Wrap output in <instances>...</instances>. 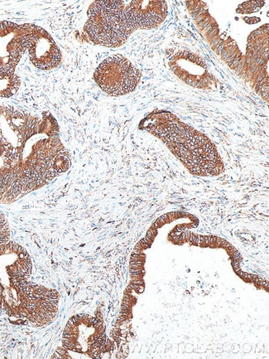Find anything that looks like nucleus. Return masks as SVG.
I'll list each match as a JSON object with an SVG mask.
<instances>
[{"mask_svg":"<svg viewBox=\"0 0 269 359\" xmlns=\"http://www.w3.org/2000/svg\"><path fill=\"white\" fill-rule=\"evenodd\" d=\"M25 52V25L0 22V76L15 75L16 67Z\"/></svg>","mask_w":269,"mask_h":359,"instance_id":"39448f33","label":"nucleus"},{"mask_svg":"<svg viewBox=\"0 0 269 359\" xmlns=\"http://www.w3.org/2000/svg\"><path fill=\"white\" fill-rule=\"evenodd\" d=\"M20 79L15 75L0 76V97H9L17 93Z\"/></svg>","mask_w":269,"mask_h":359,"instance_id":"6e6552de","label":"nucleus"},{"mask_svg":"<svg viewBox=\"0 0 269 359\" xmlns=\"http://www.w3.org/2000/svg\"><path fill=\"white\" fill-rule=\"evenodd\" d=\"M170 66L174 74L185 83L197 88H209L214 76L207 72L205 62L189 52H179L170 59Z\"/></svg>","mask_w":269,"mask_h":359,"instance_id":"0eeeda50","label":"nucleus"},{"mask_svg":"<svg viewBox=\"0 0 269 359\" xmlns=\"http://www.w3.org/2000/svg\"><path fill=\"white\" fill-rule=\"evenodd\" d=\"M135 292L137 293H143L144 292V285H141L139 289H137L135 290Z\"/></svg>","mask_w":269,"mask_h":359,"instance_id":"9b49d317","label":"nucleus"},{"mask_svg":"<svg viewBox=\"0 0 269 359\" xmlns=\"http://www.w3.org/2000/svg\"><path fill=\"white\" fill-rule=\"evenodd\" d=\"M94 79L104 93L120 97L134 92L139 83L141 72L124 56L115 55L100 63Z\"/></svg>","mask_w":269,"mask_h":359,"instance_id":"20e7f679","label":"nucleus"},{"mask_svg":"<svg viewBox=\"0 0 269 359\" xmlns=\"http://www.w3.org/2000/svg\"><path fill=\"white\" fill-rule=\"evenodd\" d=\"M57 352L60 353L62 356L64 355V354H67V349L64 348H58Z\"/></svg>","mask_w":269,"mask_h":359,"instance_id":"9d476101","label":"nucleus"},{"mask_svg":"<svg viewBox=\"0 0 269 359\" xmlns=\"http://www.w3.org/2000/svg\"><path fill=\"white\" fill-rule=\"evenodd\" d=\"M140 127L160 139L191 174L217 176L224 171V163L212 140L174 114L154 111L144 118Z\"/></svg>","mask_w":269,"mask_h":359,"instance_id":"f257e3e1","label":"nucleus"},{"mask_svg":"<svg viewBox=\"0 0 269 359\" xmlns=\"http://www.w3.org/2000/svg\"><path fill=\"white\" fill-rule=\"evenodd\" d=\"M26 51L30 60L39 69L49 70L57 67L62 61L57 44L47 31L33 25H25Z\"/></svg>","mask_w":269,"mask_h":359,"instance_id":"423d86ee","label":"nucleus"},{"mask_svg":"<svg viewBox=\"0 0 269 359\" xmlns=\"http://www.w3.org/2000/svg\"><path fill=\"white\" fill-rule=\"evenodd\" d=\"M265 4L263 1H249L240 4L237 8V13L242 15H249L254 12H257Z\"/></svg>","mask_w":269,"mask_h":359,"instance_id":"1a4fd4ad","label":"nucleus"},{"mask_svg":"<svg viewBox=\"0 0 269 359\" xmlns=\"http://www.w3.org/2000/svg\"><path fill=\"white\" fill-rule=\"evenodd\" d=\"M141 29L133 1H97L88 11L85 33L91 42L109 48L124 44Z\"/></svg>","mask_w":269,"mask_h":359,"instance_id":"f03ea898","label":"nucleus"},{"mask_svg":"<svg viewBox=\"0 0 269 359\" xmlns=\"http://www.w3.org/2000/svg\"><path fill=\"white\" fill-rule=\"evenodd\" d=\"M27 140L20 111L0 104V187L7 188L24 169Z\"/></svg>","mask_w":269,"mask_h":359,"instance_id":"7ed1b4c3","label":"nucleus"}]
</instances>
